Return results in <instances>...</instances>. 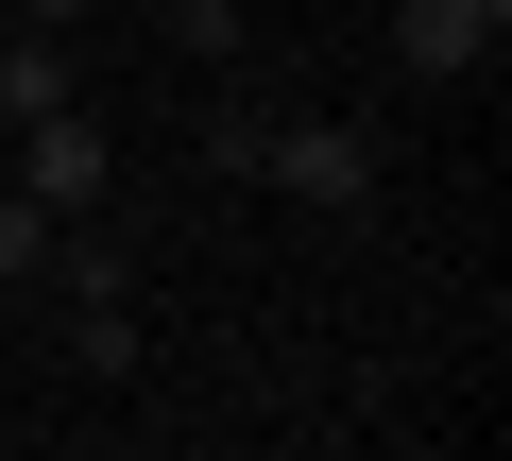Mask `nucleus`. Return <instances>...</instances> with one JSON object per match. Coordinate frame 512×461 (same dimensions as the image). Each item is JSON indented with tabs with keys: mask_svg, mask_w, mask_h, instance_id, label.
Segmentation results:
<instances>
[{
	"mask_svg": "<svg viewBox=\"0 0 512 461\" xmlns=\"http://www.w3.org/2000/svg\"><path fill=\"white\" fill-rule=\"evenodd\" d=\"M0 18H18V0H0Z\"/></svg>",
	"mask_w": 512,
	"mask_h": 461,
	"instance_id": "7",
	"label": "nucleus"
},
{
	"mask_svg": "<svg viewBox=\"0 0 512 461\" xmlns=\"http://www.w3.org/2000/svg\"><path fill=\"white\" fill-rule=\"evenodd\" d=\"M495 35H512V0H410V18H393L410 69H495Z\"/></svg>",
	"mask_w": 512,
	"mask_h": 461,
	"instance_id": "3",
	"label": "nucleus"
},
{
	"mask_svg": "<svg viewBox=\"0 0 512 461\" xmlns=\"http://www.w3.org/2000/svg\"><path fill=\"white\" fill-rule=\"evenodd\" d=\"M18 188H35L52 222H86V205H103V137H86L69 103H52V120H18Z\"/></svg>",
	"mask_w": 512,
	"mask_h": 461,
	"instance_id": "2",
	"label": "nucleus"
},
{
	"mask_svg": "<svg viewBox=\"0 0 512 461\" xmlns=\"http://www.w3.org/2000/svg\"><path fill=\"white\" fill-rule=\"evenodd\" d=\"M18 18H52V35H69V18H86V0H18Z\"/></svg>",
	"mask_w": 512,
	"mask_h": 461,
	"instance_id": "6",
	"label": "nucleus"
},
{
	"mask_svg": "<svg viewBox=\"0 0 512 461\" xmlns=\"http://www.w3.org/2000/svg\"><path fill=\"white\" fill-rule=\"evenodd\" d=\"M69 359H86V376H137V308L86 291V308H69Z\"/></svg>",
	"mask_w": 512,
	"mask_h": 461,
	"instance_id": "4",
	"label": "nucleus"
},
{
	"mask_svg": "<svg viewBox=\"0 0 512 461\" xmlns=\"http://www.w3.org/2000/svg\"><path fill=\"white\" fill-rule=\"evenodd\" d=\"M0 274H52V205L35 188H0Z\"/></svg>",
	"mask_w": 512,
	"mask_h": 461,
	"instance_id": "5",
	"label": "nucleus"
},
{
	"mask_svg": "<svg viewBox=\"0 0 512 461\" xmlns=\"http://www.w3.org/2000/svg\"><path fill=\"white\" fill-rule=\"evenodd\" d=\"M256 171L291 205H376V137L359 120H256Z\"/></svg>",
	"mask_w": 512,
	"mask_h": 461,
	"instance_id": "1",
	"label": "nucleus"
}]
</instances>
